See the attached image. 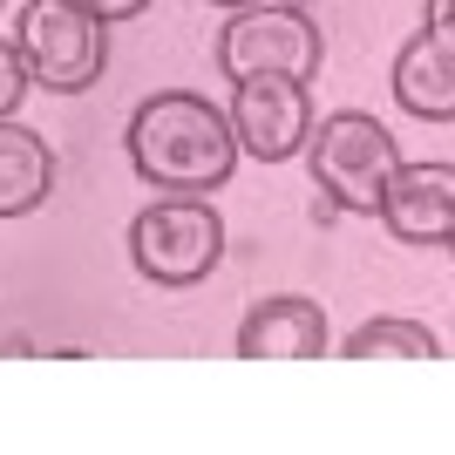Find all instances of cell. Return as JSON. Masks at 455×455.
Masks as SVG:
<instances>
[{
  "instance_id": "obj_1",
  "label": "cell",
  "mask_w": 455,
  "mask_h": 455,
  "mask_svg": "<svg viewBox=\"0 0 455 455\" xmlns=\"http://www.w3.org/2000/svg\"><path fill=\"white\" fill-rule=\"evenodd\" d=\"M123 143H130V164L150 190L197 197V204H211V190H225L231 164H238L225 109L204 102V95H190V89H164L150 102H136Z\"/></svg>"
},
{
  "instance_id": "obj_2",
  "label": "cell",
  "mask_w": 455,
  "mask_h": 455,
  "mask_svg": "<svg viewBox=\"0 0 455 455\" xmlns=\"http://www.w3.org/2000/svg\"><path fill=\"white\" fill-rule=\"evenodd\" d=\"M299 156L313 164V190H326V197L340 211H354V218H374L387 177L401 171V150H395V136H387V123L367 116V109L326 116L320 130L306 136Z\"/></svg>"
},
{
  "instance_id": "obj_3",
  "label": "cell",
  "mask_w": 455,
  "mask_h": 455,
  "mask_svg": "<svg viewBox=\"0 0 455 455\" xmlns=\"http://www.w3.org/2000/svg\"><path fill=\"white\" fill-rule=\"evenodd\" d=\"M20 68H28V89L48 95H82L102 82V61H109V28L82 7V0H35L20 14V41H14Z\"/></svg>"
},
{
  "instance_id": "obj_4",
  "label": "cell",
  "mask_w": 455,
  "mask_h": 455,
  "mask_svg": "<svg viewBox=\"0 0 455 455\" xmlns=\"http://www.w3.org/2000/svg\"><path fill=\"white\" fill-rule=\"evenodd\" d=\"M225 259V218L218 204H197V197H156L150 211H136L130 225V266L150 285H197L218 272Z\"/></svg>"
},
{
  "instance_id": "obj_5",
  "label": "cell",
  "mask_w": 455,
  "mask_h": 455,
  "mask_svg": "<svg viewBox=\"0 0 455 455\" xmlns=\"http://www.w3.org/2000/svg\"><path fill=\"white\" fill-rule=\"evenodd\" d=\"M218 68H225L231 89L259 76L313 82L320 76V28L306 7H238L218 28Z\"/></svg>"
},
{
  "instance_id": "obj_6",
  "label": "cell",
  "mask_w": 455,
  "mask_h": 455,
  "mask_svg": "<svg viewBox=\"0 0 455 455\" xmlns=\"http://www.w3.org/2000/svg\"><path fill=\"white\" fill-rule=\"evenodd\" d=\"M225 123H231V143H238V150H251L259 164H285V156H299L306 136H313V95H306V82H285V76L238 82Z\"/></svg>"
},
{
  "instance_id": "obj_7",
  "label": "cell",
  "mask_w": 455,
  "mask_h": 455,
  "mask_svg": "<svg viewBox=\"0 0 455 455\" xmlns=\"http://www.w3.org/2000/svg\"><path fill=\"white\" fill-rule=\"evenodd\" d=\"M380 225L401 245H449L455 238V171L449 164H401L380 190Z\"/></svg>"
},
{
  "instance_id": "obj_8",
  "label": "cell",
  "mask_w": 455,
  "mask_h": 455,
  "mask_svg": "<svg viewBox=\"0 0 455 455\" xmlns=\"http://www.w3.org/2000/svg\"><path fill=\"white\" fill-rule=\"evenodd\" d=\"M435 28H421L408 48L395 55V102L421 123H449L455 116V35H449V7H428Z\"/></svg>"
},
{
  "instance_id": "obj_9",
  "label": "cell",
  "mask_w": 455,
  "mask_h": 455,
  "mask_svg": "<svg viewBox=\"0 0 455 455\" xmlns=\"http://www.w3.org/2000/svg\"><path fill=\"white\" fill-rule=\"evenodd\" d=\"M245 361H320L326 354V306L306 292H272L238 320Z\"/></svg>"
},
{
  "instance_id": "obj_10",
  "label": "cell",
  "mask_w": 455,
  "mask_h": 455,
  "mask_svg": "<svg viewBox=\"0 0 455 455\" xmlns=\"http://www.w3.org/2000/svg\"><path fill=\"white\" fill-rule=\"evenodd\" d=\"M55 190V150L28 123H0V218H28Z\"/></svg>"
},
{
  "instance_id": "obj_11",
  "label": "cell",
  "mask_w": 455,
  "mask_h": 455,
  "mask_svg": "<svg viewBox=\"0 0 455 455\" xmlns=\"http://www.w3.org/2000/svg\"><path fill=\"white\" fill-rule=\"evenodd\" d=\"M374 354H401V361H442V340L421 320H367L347 340V361H374Z\"/></svg>"
},
{
  "instance_id": "obj_12",
  "label": "cell",
  "mask_w": 455,
  "mask_h": 455,
  "mask_svg": "<svg viewBox=\"0 0 455 455\" xmlns=\"http://www.w3.org/2000/svg\"><path fill=\"white\" fill-rule=\"evenodd\" d=\"M20 95H28V68H20L14 41H0V123H14Z\"/></svg>"
},
{
  "instance_id": "obj_13",
  "label": "cell",
  "mask_w": 455,
  "mask_h": 455,
  "mask_svg": "<svg viewBox=\"0 0 455 455\" xmlns=\"http://www.w3.org/2000/svg\"><path fill=\"white\" fill-rule=\"evenodd\" d=\"M82 7H89L95 20H136L143 14V0H82Z\"/></svg>"
},
{
  "instance_id": "obj_14",
  "label": "cell",
  "mask_w": 455,
  "mask_h": 455,
  "mask_svg": "<svg viewBox=\"0 0 455 455\" xmlns=\"http://www.w3.org/2000/svg\"><path fill=\"white\" fill-rule=\"evenodd\" d=\"M306 218H313V225H320V231H326V225H340L347 211H340V204H333V197H326V190H313V197H306Z\"/></svg>"
}]
</instances>
